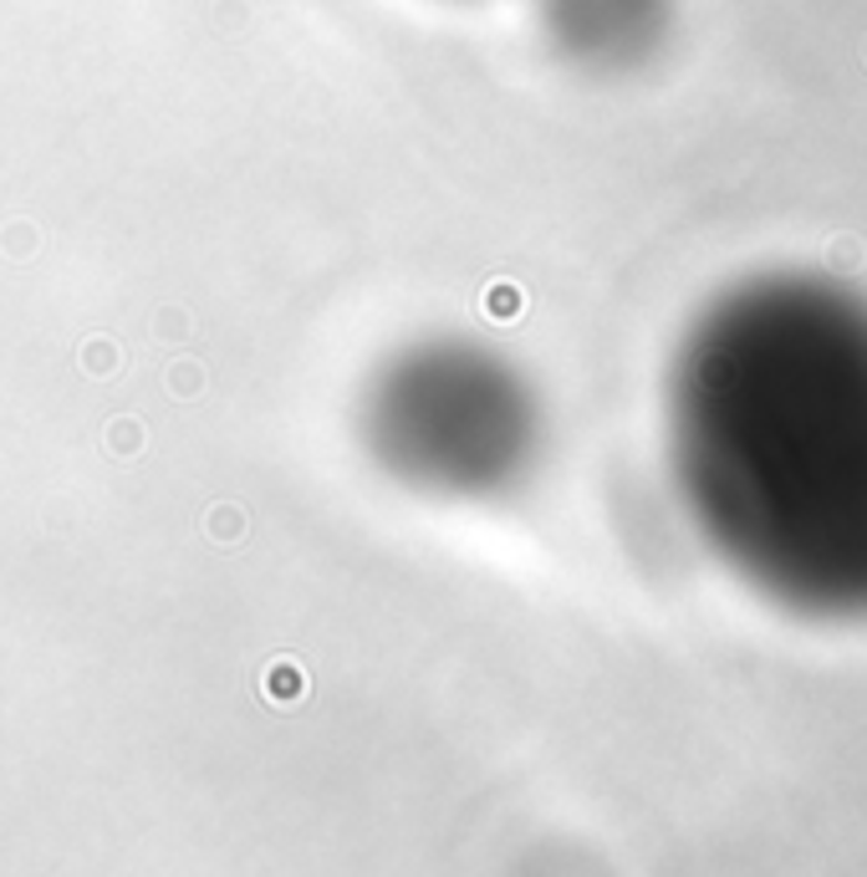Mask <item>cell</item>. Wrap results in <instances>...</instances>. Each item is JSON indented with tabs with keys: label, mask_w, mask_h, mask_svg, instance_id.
Here are the masks:
<instances>
[{
	"label": "cell",
	"mask_w": 867,
	"mask_h": 877,
	"mask_svg": "<svg viewBox=\"0 0 867 877\" xmlns=\"http://www.w3.org/2000/svg\"><path fill=\"white\" fill-rule=\"evenodd\" d=\"M674 454L709 531L771 567L867 561V321L822 296H750L674 378Z\"/></svg>",
	"instance_id": "obj_1"
},
{
	"label": "cell",
	"mask_w": 867,
	"mask_h": 877,
	"mask_svg": "<svg viewBox=\"0 0 867 877\" xmlns=\"http://www.w3.org/2000/svg\"><path fill=\"white\" fill-rule=\"evenodd\" d=\"M358 429L393 485L454 506L516 490L541 450L531 383L469 337H419L388 352L368 372Z\"/></svg>",
	"instance_id": "obj_2"
}]
</instances>
